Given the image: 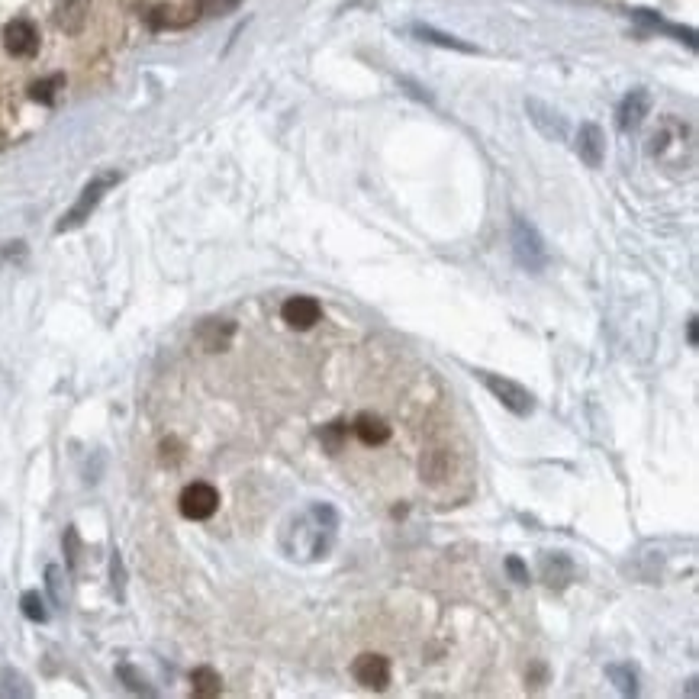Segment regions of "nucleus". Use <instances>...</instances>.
Wrapping results in <instances>:
<instances>
[{
	"instance_id": "obj_1",
	"label": "nucleus",
	"mask_w": 699,
	"mask_h": 699,
	"mask_svg": "<svg viewBox=\"0 0 699 699\" xmlns=\"http://www.w3.org/2000/svg\"><path fill=\"white\" fill-rule=\"evenodd\" d=\"M339 529V516L336 509L326 506V503H316L310 513H303L290 535L297 538L294 545H284L290 551V558H323L326 551L332 548V535Z\"/></svg>"
},
{
	"instance_id": "obj_2",
	"label": "nucleus",
	"mask_w": 699,
	"mask_h": 699,
	"mask_svg": "<svg viewBox=\"0 0 699 699\" xmlns=\"http://www.w3.org/2000/svg\"><path fill=\"white\" fill-rule=\"evenodd\" d=\"M651 155H654V162H661L674 171L690 168L696 158V139H693L690 123L677 120V116L661 120V126L654 129V136H651Z\"/></svg>"
},
{
	"instance_id": "obj_3",
	"label": "nucleus",
	"mask_w": 699,
	"mask_h": 699,
	"mask_svg": "<svg viewBox=\"0 0 699 699\" xmlns=\"http://www.w3.org/2000/svg\"><path fill=\"white\" fill-rule=\"evenodd\" d=\"M120 181V174L116 171H107V174H97V178H91L84 184V191L81 197L75 200V207H71L65 216H62V223L55 226V232H68V229H78L81 223L91 220V213L97 210V203L104 200V194L110 191V187Z\"/></svg>"
},
{
	"instance_id": "obj_4",
	"label": "nucleus",
	"mask_w": 699,
	"mask_h": 699,
	"mask_svg": "<svg viewBox=\"0 0 699 699\" xmlns=\"http://www.w3.org/2000/svg\"><path fill=\"white\" fill-rule=\"evenodd\" d=\"M513 255L519 261V268H526L532 274L545 271V265H548L545 239L538 236V229L529 220H522V216L513 220Z\"/></svg>"
},
{
	"instance_id": "obj_5",
	"label": "nucleus",
	"mask_w": 699,
	"mask_h": 699,
	"mask_svg": "<svg viewBox=\"0 0 699 699\" xmlns=\"http://www.w3.org/2000/svg\"><path fill=\"white\" fill-rule=\"evenodd\" d=\"M480 381L487 384V390L497 397L509 413H516V416H529L535 410V397L532 393L516 384V381H509V377H500V374H490V371H480Z\"/></svg>"
},
{
	"instance_id": "obj_6",
	"label": "nucleus",
	"mask_w": 699,
	"mask_h": 699,
	"mask_svg": "<svg viewBox=\"0 0 699 699\" xmlns=\"http://www.w3.org/2000/svg\"><path fill=\"white\" fill-rule=\"evenodd\" d=\"M216 506H220V493H216V487L203 484V480H197V484L184 487L181 493V513L187 519H210L216 513Z\"/></svg>"
},
{
	"instance_id": "obj_7",
	"label": "nucleus",
	"mask_w": 699,
	"mask_h": 699,
	"mask_svg": "<svg viewBox=\"0 0 699 699\" xmlns=\"http://www.w3.org/2000/svg\"><path fill=\"white\" fill-rule=\"evenodd\" d=\"M4 49L13 58H33L39 52V29L29 20H10L4 26Z\"/></svg>"
},
{
	"instance_id": "obj_8",
	"label": "nucleus",
	"mask_w": 699,
	"mask_h": 699,
	"mask_svg": "<svg viewBox=\"0 0 699 699\" xmlns=\"http://www.w3.org/2000/svg\"><path fill=\"white\" fill-rule=\"evenodd\" d=\"M526 113H529V120L535 123V129L542 133L545 139H555V142H564L567 139V120L555 110V107H548L542 104L538 97H529L526 100Z\"/></svg>"
},
{
	"instance_id": "obj_9",
	"label": "nucleus",
	"mask_w": 699,
	"mask_h": 699,
	"mask_svg": "<svg viewBox=\"0 0 699 699\" xmlns=\"http://www.w3.org/2000/svg\"><path fill=\"white\" fill-rule=\"evenodd\" d=\"M352 677L368 690H387L390 683V661L384 654H361L352 664Z\"/></svg>"
},
{
	"instance_id": "obj_10",
	"label": "nucleus",
	"mask_w": 699,
	"mask_h": 699,
	"mask_svg": "<svg viewBox=\"0 0 699 699\" xmlns=\"http://www.w3.org/2000/svg\"><path fill=\"white\" fill-rule=\"evenodd\" d=\"M87 17H91V0H55L52 7L55 26L68 36H78L87 26Z\"/></svg>"
},
{
	"instance_id": "obj_11",
	"label": "nucleus",
	"mask_w": 699,
	"mask_h": 699,
	"mask_svg": "<svg viewBox=\"0 0 699 699\" xmlns=\"http://www.w3.org/2000/svg\"><path fill=\"white\" fill-rule=\"evenodd\" d=\"M577 155L587 168H600L603 165L606 139H603V129L596 123H584L577 129Z\"/></svg>"
},
{
	"instance_id": "obj_12",
	"label": "nucleus",
	"mask_w": 699,
	"mask_h": 699,
	"mask_svg": "<svg viewBox=\"0 0 699 699\" xmlns=\"http://www.w3.org/2000/svg\"><path fill=\"white\" fill-rule=\"evenodd\" d=\"M281 316L290 329H313L323 316V307L313 297H290L281 307Z\"/></svg>"
},
{
	"instance_id": "obj_13",
	"label": "nucleus",
	"mask_w": 699,
	"mask_h": 699,
	"mask_svg": "<svg viewBox=\"0 0 699 699\" xmlns=\"http://www.w3.org/2000/svg\"><path fill=\"white\" fill-rule=\"evenodd\" d=\"M651 110V97L648 91H632V94H625L622 97V104L616 110V123L622 133H632V129H638L645 123V116Z\"/></svg>"
},
{
	"instance_id": "obj_14",
	"label": "nucleus",
	"mask_w": 699,
	"mask_h": 699,
	"mask_svg": "<svg viewBox=\"0 0 699 699\" xmlns=\"http://www.w3.org/2000/svg\"><path fill=\"white\" fill-rule=\"evenodd\" d=\"M232 336H236V323H229V319H203L197 329V339L207 352H223V348H229Z\"/></svg>"
},
{
	"instance_id": "obj_15",
	"label": "nucleus",
	"mask_w": 699,
	"mask_h": 699,
	"mask_svg": "<svg viewBox=\"0 0 699 699\" xmlns=\"http://www.w3.org/2000/svg\"><path fill=\"white\" fill-rule=\"evenodd\" d=\"M542 580L548 587H567L574 580V561L561 555V551H555V555H542Z\"/></svg>"
},
{
	"instance_id": "obj_16",
	"label": "nucleus",
	"mask_w": 699,
	"mask_h": 699,
	"mask_svg": "<svg viewBox=\"0 0 699 699\" xmlns=\"http://www.w3.org/2000/svg\"><path fill=\"white\" fill-rule=\"evenodd\" d=\"M355 432H358V439L364 445H384L390 439V426H387L381 416H374V413H361L355 419Z\"/></svg>"
},
{
	"instance_id": "obj_17",
	"label": "nucleus",
	"mask_w": 699,
	"mask_h": 699,
	"mask_svg": "<svg viewBox=\"0 0 699 699\" xmlns=\"http://www.w3.org/2000/svg\"><path fill=\"white\" fill-rule=\"evenodd\" d=\"M0 696L26 699V696H33V687H29V680H26L20 671H13V667H4V671H0Z\"/></svg>"
},
{
	"instance_id": "obj_18",
	"label": "nucleus",
	"mask_w": 699,
	"mask_h": 699,
	"mask_svg": "<svg viewBox=\"0 0 699 699\" xmlns=\"http://www.w3.org/2000/svg\"><path fill=\"white\" fill-rule=\"evenodd\" d=\"M451 474V458L448 451H429L426 461H422V477H429L432 484H439V480H445Z\"/></svg>"
},
{
	"instance_id": "obj_19",
	"label": "nucleus",
	"mask_w": 699,
	"mask_h": 699,
	"mask_svg": "<svg viewBox=\"0 0 699 699\" xmlns=\"http://www.w3.org/2000/svg\"><path fill=\"white\" fill-rule=\"evenodd\" d=\"M191 683H194L197 696H220V690H223V680L213 667H197V671L191 674Z\"/></svg>"
},
{
	"instance_id": "obj_20",
	"label": "nucleus",
	"mask_w": 699,
	"mask_h": 699,
	"mask_svg": "<svg viewBox=\"0 0 699 699\" xmlns=\"http://www.w3.org/2000/svg\"><path fill=\"white\" fill-rule=\"evenodd\" d=\"M416 36H419V39H426V42H435V46H445V49L474 52L471 42H461L458 36H445V33H439V29H432V26H416Z\"/></svg>"
},
{
	"instance_id": "obj_21",
	"label": "nucleus",
	"mask_w": 699,
	"mask_h": 699,
	"mask_svg": "<svg viewBox=\"0 0 699 699\" xmlns=\"http://www.w3.org/2000/svg\"><path fill=\"white\" fill-rule=\"evenodd\" d=\"M116 677L123 680L126 690H133L139 696H155V687H149V680H145L133 664H120V667H116Z\"/></svg>"
},
{
	"instance_id": "obj_22",
	"label": "nucleus",
	"mask_w": 699,
	"mask_h": 699,
	"mask_svg": "<svg viewBox=\"0 0 699 699\" xmlns=\"http://www.w3.org/2000/svg\"><path fill=\"white\" fill-rule=\"evenodd\" d=\"M606 674L619 687V693H625V696H635L638 693V677H635V671H632L629 664H609Z\"/></svg>"
},
{
	"instance_id": "obj_23",
	"label": "nucleus",
	"mask_w": 699,
	"mask_h": 699,
	"mask_svg": "<svg viewBox=\"0 0 699 699\" xmlns=\"http://www.w3.org/2000/svg\"><path fill=\"white\" fill-rule=\"evenodd\" d=\"M62 84H65V78H62V75H55V78H42V81H36L33 87H29V97L39 100V104H52L55 94H58V87H62Z\"/></svg>"
},
{
	"instance_id": "obj_24",
	"label": "nucleus",
	"mask_w": 699,
	"mask_h": 699,
	"mask_svg": "<svg viewBox=\"0 0 699 699\" xmlns=\"http://www.w3.org/2000/svg\"><path fill=\"white\" fill-rule=\"evenodd\" d=\"M20 609H23V616H26V619H33V622H46V619H49L46 603H42V596H39V593H33V590L23 593Z\"/></svg>"
},
{
	"instance_id": "obj_25",
	"label": "nucleus",
	"mask_w": 699,
	"mask_h": 699,
	"mask_svg": "<svg viewBox=\"0 0 699 699\" xmlns=\"http://www.w3.org/2000/svg\"><path fill=\"white\" fill-rule=\"evenodd\" d=\"M46 587L52 593V600L55 603H65V584H62V571H58L55 564L46 567Z\"/></svg>"
},
{
	"instance_id": "obj_26",
	"label": "nucleus",
	"mask_w": 699,
	"mask_h": 699,
	"mask_svg": "<svg viewBox=\"0 0 699 699\" xmlns=\"http://www.w3.org/2000/svg\"><path fill=\"white\" fill-rule=\"evenodd\" d=\"M65 555H68V567L75 571V567H78V555H81V545H78V532H75V529L65 532Z\"/></svg>"
},
{
	"instance_id": "obj_27",
	"label": "nucleus",
	"mask_w": 699,
	"mask_h": 699,
	"mask_svg": "<svg viewBox=\"0 0 699 699\" xmlns=\"http://www.w3.org/2000/svg\"><path fill=\"white\" fill-rule=\"evenodd\" d=\"M26 255V245L23 242H7V245H0V265H7V261H17Z\"/></svg>"
},
{
	"instance_id": "obj_28",
	"label": "nucleus",
	"mask_w": 699,
	"mask_h": 699,
	"mask_svg": "<svg viewBox=\"0 0 699 699\" xmlns=\"http://www.w3.org/2000/svg\"><path fill=\"white\" fill-rule=\"evenodd\" d=\"M342 435H345V426H342V422H332V426L323 432V442H326L332 451H339V448H342Z\"/></svg>"
},
{
	"instance_id": "obj_29",
	"label": "nucleus",
	"mask_w": 699,
	"mask_h": 699,
	"mask_svg": "<svg viewBox=\"0 0 699 699\" xmlns=\"http://www.w3.org/2000/svg\"><path fill=\"white\" fill-rule=\"evenodd\" d=\"M506 571H509V577L516 580V584H529V571L519 558H506Z\"/></svg>"
},
{
	"instance_id": "obj_30",
	"label": "nucleus",
	"mask_w": 699,
	"mask_h": 699,
	"mask_svg": "<svg viewBox=\"0 0 699 699\" xmlns=\"http://www.w3.org/2000/svg\"><path fill=\"white\" fill-rule=\"evenodd\" d=\"M113 587H116V593L123 596V564H120V555H113Z\"/></svg>"
},
{
	"instance_id": "obj_31",
	"label": "nucleus",
	"mask_w": 699,
	"mask_h": 699,
	"mask_svg": "<svg viewBox=\"0 0 699 699\" xmlns=\"http://www.w3.org/2000/svg\"><path fill=\"white\" fill-rule=\"evenodd\" d=\"M687 339H690V345H696L699 339H696V319H690V326H687Z\"/></svg>"
}]
</instances>
